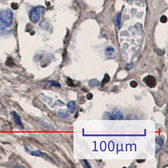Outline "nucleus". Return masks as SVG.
<instances>
[{"label": "nucleus", "instance_id": "423d86ee", "mask_svg": "<svg viewBox=\"0 0 168 168\" xmlns=\"http://www.w3.org/2000/svg\"><path fill=\"white\" fill-rule=\"evenodd\" d=\"M156 152L157 153L158 152H159L162 148L163 144H164V139L161 136L157 137L156 140Z\"/></svg>", "mask_w": 168, "mask_h": 168}, {"label": "nucleus", "instance_id": "f3484780", "mask_svg": "<svg viewBox=\"0 0 168 168\" xmlns=\"http://www.w3.org/2000/svg\"><path fill=\"white\" fill-rule=\"evenodd\" d=\"M104 117H105V119H108V120H112L113 119V117H112V115L110 114L109 113H106L105 114Z\"/></svg>", "mask_w": 168, "mask_h": 168}, {"label": "nucleus", "instance_id": "1a4fd4ad", "mask_svg": "<svg viewBox=\"0 0 168 168\" xmlns=\"http://www.w3.org/2000/svg\"><path fill=\"white\" fill-rule=\"evenodd\" d=\"M25 150L26 152H28V154H30L32 155V156H33L41 157V156H42V152L41 151H39V150L32 151H30V150L28 149V147H25Z\"/></svg>", "mask_w": 168, "mask_h": 168}, {"label": "nucleus", "instance_id": "39448f33", "mask_svg": "<svg viewBox=\"0 0 168 168\" xmlns=\"http://www.w3.org/2000/svg\"><path fill=\"white\" fill-rule=\"evenodd\" d=\"M112 116L113 119L115 120H122L123 119V117H124L123 112L118 109L113 110L112 113Z\"/></svg>", "mask_w": 168, "mask_h": 168}, {"label": "nucleus", "instance_id": "a211bd4d", "mask_svg": "<svg viewBox=\"0 0 168 168\" xmlns=\"http://www.w3.org/2000/svg\"><path fill=\"white\" fill-rule=\"evenodd\" d=\"M40 123L43 126V127H50V125H49V123L45 122H43V121H40Z\"/></svg>", "mask_w": 168, "mask_h": 168}, {"label": "nucleus", "instance_id": "dca6fc26", "mask_svg": "<svg viewBox=\"0 0 168 168\" xmlns=\"http://www.w3.org/2000/svg\"><path fill=\"white\" fill-rule=\"evenodd\" d=\"M110 80V76L108 75H107V74H106V75H105L104 79H103V80L102 81V84H103V85H105V84H106V83H108V82H109Z\"/></svg>", "mask_w": 168, "mask_h": 168}, {"label": "nucleus", "instance_id": "0eeeda50", "mask_svg": "<svg viewBox=\"0 0 168 168\" xmlns=\"http://www.w3.org/2000/svg\"><path fill=\"white\" fill-rule=\"evenodd\" d=\"M85 136H103V137H128V136H130V137H133V136H143V135H120V134H107V135H85Z\"/></svg>", "mask_w": 168, "mask_h": 168}, {"label": "nucleus", "instance_id": "5701e85b", "mask_svg": "<svg viewBox=\"0 0 168 168\" xmlns=\"http://www.w3.org/2000/svg\"><path fill=\"white\" fill-rule=\"evenodd\" d=\"M83 161H84V162H85V164H86V167H91V166H90V163L88 162V161L87 160L84 159Z\"/></svg>", "mask_w": 168, "mask_h": 168}, {"label": "nucleus", "instance_id": "b1692460", "mask_svg": "<svg viewBox=\"0 0 168 168\" xmlns=\"http://www.w3.org/2000/svg\"><path fill=\"white\" fill-rule=\"evenodd\" d=\"M137 162H142V161H144V160H141V161H138V160H137Z\"/></svg>", "mask_w": 168, "mask_h": 168}, {"label": "nucleus", "instance_id": "412c9836", "mask_svg": "<svg viewBox=\"0 0 168 168\" xmlns=\"http://www.w3.org/2000/svg\"><path fill=\"white\" fill-rule=\"evenodd\" d=\"M161 22L162 23H166L167 22V18L165 16H162L161 18Z\"/></svg>", "mask_w": 168, "mask_h": 168}, {"label": "nucleus", "instance_id": "20e7f679", "mask_svg": "<svg viewBox=\"0 0 168 168\" xmlns=\"http://www.w3.org/2000/svg\"><path fill=\"white\" fill-rule=\"evenodd\" d=\"M12 115H13V117L14 122H15L16 124L23 129V128H24V126H23V123H22V122L20 116V115L18 114V113H17L16 112H14V111H13V112H12Z\"/></svg>", "mask_w": 168, "mask_h": 168}, {"label": "nucleus", "instance_id": "4be33fe9", "mask_svg": "<svg viewBox=\"0 0 168 168\" xmlns=\"http://www.w3.org/2000/svg\"><path fill=\"white\" fill-rule=\"evenodd\" d=\"M93 94L92 93H88V95H86V97H87V99L88 100H91V99L93 98Z\"/></svg>", "mask_w": 168, "mask_h": 168}, {"label": "nucleus", "instance_id": "f8f14e48", "mask_svg": "<svg viewBox=\"0 0 168 168\" xmlns=\"http://www.w3.org/2000/svg\"><path fill=\"white\" fill-rule=\"evenodd\" d=\"M58 115L61 118H67V117L70 116L68 112L66 110H59Z\"/></svg>", "mask_w": 168, "mask_h": 168}, {"label": "nucleus", "instance_id": "f257e3e1", "mask_svg": "<svg viewBox=\"0 0 168 168\" xmlns=\"http://www.w3.org/2000/svg\"><path fill=\"white\" fill-rule=\"evenodd\" d=\"M0 20L7 28L10 27L13 23V12L11 9L2 10L0 13Z\"/></svg>", "mask_w": 168, "mask_h": 168}, {"label": "nucleus", "instance_id": "6e6552de", "mask_svg": "<svg viewBox=\"0 0 168 168\" xmlns=\"http://www.w3.org/2000/svg\"><path fill=\"white\" fill-rule=\"evenodd\" d=\"M67 107L68 108V110L71 113H72L75 112L76 108V105L75 101H71L67 103Z\"/></svg>", "mask_w": 168, "mask_h": 168}, {"label": "nucleus", "instance_id": "2eb2a0df", "mask_svg": "<svg viewBox=\"0 0 168 168\" xmlns=\"http://www.w3.org/2000/svg\"><path fill=\"white\" fill-rule=\"evenodd\" d=\"M48 83L50 84L51 86H54V87H57V88H61V85H60V83L57 81H48Z\"/></svg>", "mask_w": 168, "mask_h": 168}, {"label": "nucleus", "instance_id": "4468645a", "mask_svg": "<svg viewBox=\"0 0 168 168\" xmlns=\"http://www.w3.org/2000/svg\"><path fill=\"white\" fill-rule=\"evenodd\" d=\"M115 23L116 25L118 28H120L121 27V22H120V14H117L115 18Z\"/></svg>", "mask_w": 168, "mask_h": 168}, {"label": "nucleus", "instance_id": "9b49d317", "mask_svg": "<svg viewBox=\"0 0 168 168\" xmlns=\"http://www.w3.org/2000/svg\"><path fill=\"white\" fill-rule=\"evenodd\" d=\"M8 31L7 30V27L4 25L3 23L1 20H0V35H4V34L7 33Z\"/></svg>", "mask_w": 168, "mask_h": 168}, {"label": "nucleus", "instance_id": "ddd939ff", "mask_svg": "<svg viewBox=\"0 0 168 168\" xmlns=\"http://www.w3.org/2000/svg\"><path fill=\"white\" fill-rule=\"evenodd\" d=\"M89 85H90L91 87L98 86L99 85V81L97 80H96V79H93V80H91L90 82H89Z\"/></svg>", "mask_w": 168, "mask_h": 168}, {"label": "nucleus", "instance_id": "7ed1b4c3", "mask_svg": "<svg viewBox=\"0 0 168 168\" xmlns=\"http://www.w3.org/2000/svg\"><path fill=\"white\" fill-rule=\"evenodd\" d=\"M143 81H144V82L146 84V85L152 88H154L156 85V79L154 76H151V75H149V76H146L144 78V80H143Z\"/></svg>", "mask_w": 168, "mask_h": 168}, {"label": "nucleus", "instance_id": "6ab92c4d", "mask_svg": "<svg viewBox=\"0 0 168 168\" xmlns=\"http://www.w3.org/2000/svg\"><path fill=\"white\" fill-rule=\"evenodd\" d=\"M130 86L133 88H135L137 86V83L135 81H132L130 82Z\"/></svg>", "mask_w": 168, "mask_h": 168}, {"label": "nucleus", "instance_id": "aec40b11", "mask_svg": "<svg viewBox=\"0 0 168 168\" xmlns=\"http://www.w3.org/2000/svg\"><path fill=\"white\" fill-rule=\"evenodd\" d=\"M12 9H17L18 8V4L17 3H13L12 4Z\"/></svg>", "mask_w": 168, "mask_h": 168}, {"label": "nucleus", "instance_id": "f03ea898", "mask_svg": "<svg viewBox=\"0 0 168 168\" xmlns=\"http://www.w3.org/2000/svg\"><path fill=\"white\" fill-rule=\"evenodd\" d=\"M44 11V8L43 7L39 6L33 8L30 13V19L32 22L36 23L38 22L40 19V16L41 14H43Z\"/></svg>", "mask_w": 168, "mask_h": 168}, {"label": "nucleus", "instance_id": "9d476101", "mask_svg": "<svg viewBox=\"0 0 168 168\" xmlns=\"http://www.w3.org/2000/svg\"><path fill=\"white\" fill-rule=\"evenodd\" d=\"M105 54L107 57H113L115 56H113V54H115V50L112 47H108L105 49Z\"/></svg>", "mask_w": 168, "mask_h": 168}]
</instances>
